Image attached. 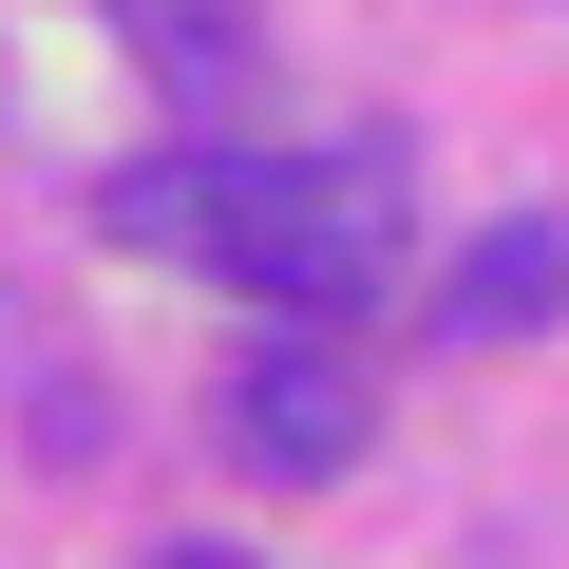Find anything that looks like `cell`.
<instances>
[{"label": "cell", "mask_w": 569, "mask_h": 569, "mask_svg": "<svg viewBox=\"0 0 569 569\" xmlns=\"http://www.w3.org/2000/svg\"><path fill=\"white\" fill-rule=\"evenodd\" d=\"M114 228L284 305V323H361L399 266V190H361L323 152H152V171H114Z\"/></svg>", "instance_id": "1"}, {"label": "cell", "mask_w": 569, "mask_h": 569, "mask_svg": "<svg viewBox=\"0 0 569 569\" xmlns=\"http://www.w3.org/2000/svg\"><path fill=\"white\" fill-rule=\"evenodd\" d=\"M361 437H380V380H361V342H323V323H284V342H247L228 361V456L247 475H361Z\"/></svg>", "instance_id": "2"}, {"label": "cell", "mask_w": 569, "mask_h": 569, "mask_svg": "<svg viewBox=\"0 0 569 569\" xmlns=\"http://www.w3.org/2000/svg\"><path fill=\"white\" fill-rule=\"evenodd\" d=\"M531 323H569V209H512L437 266V342H531Z\"/></svg>", "instance_id": "3"}, {"label": "cell", "mask_w": 569, "mask_h": 569, "mask_svg": "<svg viewBox=\"0 0 569 569\" xmlns=\"http://www.w3.org/2000/svg\"><path fill=\"white\" fill-rule=\"evenodd\" d=\"M114 20H133V58H152L171 96H228V77H247V0H114Z\"/></svg>", "instance_id": "4"}, {"label": "cell", "mask_w": 569, "mask_h": 569, "mask_svg": "<svg viewBox=\"0 0 569 569\" xmlns=\"http://www.w3.org/2000/svg\"><path fill=\"white\" fill-rule=\"evenodd\" d=\"M152 569H247V550H209V531H171V550H152Z\"/></svg>", "instance_id": "5"}]
</instances>
